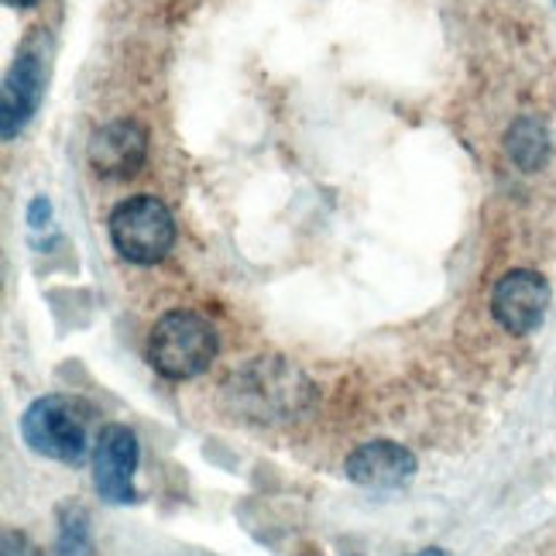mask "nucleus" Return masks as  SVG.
Returning <instances> with one entry per match:
<instances>
[{"label": "nucleus", "mask_w": 556, "mask_h": 556, "mask_svg": "<svg viewBox=\"0 0 556 556\" xmlns=\"http://www.w3.org/2000/svg\"><path fill=\"white\" fill-rule=\"evenodd\" d=\"M148 159V131L138 121H114L93 131L87 144V162L103 179H131Z\"/></svg>", "instance_id": "0eeeda50"}, {"label": "nucleus", "mask_w": 556, "mask_h": 556, "mask_svg": "<svg viewBox=\"0 0 556 556\" xmlns=\"http://www.w3.org/2000/svg\"><path fill=\"white\" fill-rule=\"evenodd\" d=\"M213 357H217V330L192 309L165 313L148 337V361L159 375L173 381L203 375Z\"/></svg>", "instance_id": "f03ea898"}, {"label": "nucleus", "mask_w": 556, "mask_h": 556, "mask_svg": "<svg viewBox=\"0 0 556 556\" xmlns=\"http://www.w3.org/2000/svg\"><path fill=\"white\" fill-rule=\"evenodd\" d=\"M348 478L365 488H399L416 475V457L402 443L371 440L348 457Z\"/></svg>", "instance_id": "6e6552de"}, {"label": "nucleus", "mask_w": 556, "mask_h": 556, "mask_svg": "<svg viewBox=\"0 0 556 556\" xmlns=\"http://www.w3.org/2000/svg\"><path fill=\"white\" fill-rule=\"evenodd\" d=\"M4 556H38V549H35L25 536H14V532H4Z\"/></svg>", "instance_id": "f8f14e48"}, {"label": "nucleus", "mask_w": 556, "mask_h": 556, "mask_svg": "<svg viewBox=\"0 0 556 556\" xmlns=\"http://www.w3.org/2000/svg\"><path fill=\"white\" fill-rule=\"evenodd\" d=\"M111 244L121 258L135 265L162 262L176 244V220L155 197H131L111 213Z\"/></svg>", "instance_id": "7ed1b4c3"}, {"label": "nucleus", "mask_w": 556, "mask_h": 556, "mask_svg": "<svg viewBox=\"0 0 556 556\" xmlns=\"http://www.w3.org/2000/svg\"><path fill=\"white\" fill-rule=\"evenodd\" d=\"M49 217H52V206L46 197H35L31 206H28V227L31 230H41V227H49Z\"/></svg>", "instance_id": "9b49d317"}, {"label": "nucleus", "mask_w": 556, "mask_h": 556, "mask_svg": "<svg viewBox=\"0 0 556 556\" xmlns=\"http://www.w3.org/2000/svg\"><path fill=\"white\" fill-rule=\"evenodd\" d=\"M419 556H446V549H422Z\"/></svg>", "instance_id": "4468645a"}, {"label": "nucleus", "mask_w": 556, "mask_h": 556, "mask_svg": "<svg viewBox=\"0 0 556 556\" xmlns=\"http://www.w3.org/2000/svg\"><path fill=\"white\" fill-rule=\"evenodd\" d=\"M4 4H11V8H31V4H38V0H4Z\"/></svg>", "instance_id": "ddd939ff"}, {"label": "nucleus", "mask_w": 556, "mask_h": 556, "mask_svg": "<svg viewBox=\"0 0 556 556\" xmlns=\"http://www.w3.org/2000/svg\"><path fill=\"white\" fill-rule=\"evenodd\" d=\"M546 309H549V286L543 275L529 268L508 271L505 278H498L495 292H491V313L516 337L536 330L546 319Z\"/></svg>", "instance_id": "423d86ee"}, {"label": "nucleus", "mask_w": 556, "mask_h": 556, "mask_svg": "<svg viewBox=\"0 0 556 556\" xmlns=\"http://www.w3.org/2000/svg\"><path fill=\"white\" fill-rule=\"evenodd\" d=\"M41 97H46V38L31 35L17 49L14 66L4 76L0 90V131L4 141H14L28 127V121L38 114Z\"/></svg>", "instance_id": "20e7f679"}, {"label": "nucleus", "mask_w": 556, "mask_h": 556, "mask_svg": "<svg viewBox=\"0 0 556 556\" xmlns=\"http://www.w3.org/2000/svg\"><path fill=\"white\" fill-rule=\"evenodd\" d=\"M59 549L66 556H83L90 553V532H87V516L79 508H66V519H62L59 529Z\"/></svg>", "instance_id": "9d476101"}, {"label": "nucleus", "mask_w": 556, "mask_h": 556, "mask_svg": "<svg viewBox=\"0 0 556 556\" xmlns=\"http://www.w3.org/2000/svg\"><path fill=\"white\" fill-rule=\"evenodd\" d=\"M141 460V446L135 430L124 422H106L93 446V488L103 502L127 505L135 502V470Z\"/></svg>", "instance_id": "39448f33"}, {"label": "nucleus", "mask_w": 556, "mask_h": 556, "mask_svg": "<svg viewBox=\"0 0 556 556\" xmlns=\"http://www.w3.org/2000/svg\"><path fill=\"white\" fill-rule=\"evenodd\" d=\"M97 409L79 395H46L35 399L21 416V437L38 457L79 467L90 457L100 437Z\"/></svg>", "instance_id": "f257e3e1"}, {"label": "nucleus", "mask_w": 556, "mask_h": 556, "mask_svg": "<svg viewBox=\"0 0 556 556\" xmlns=\"http://www.w3.org/2000/svg\"><path fill=\"white\" fill-rule=\"evenodd\" d=\"M505 148H508V159L516 162L522 173H536L549 155V135H546L543 121L540 117H519L508 127Z\"/></svg>", "instance_id": "1a4fd4ad"}]
</instances>
